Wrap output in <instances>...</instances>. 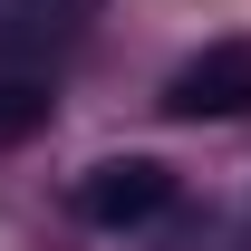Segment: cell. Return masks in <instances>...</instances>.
I'll list each match as a JSON object with an SVG mask.
<instances>
[{
	"label": "cell",
	"instance_id": "cell-1",
	"mask_svg": "<svg viewBox=\"0 0 251 251\" xmlns=\"http://www.w3.org/2000/svg\"><path fill=\"white\" fill-rule=\"evenodd\" d=\"M77 213L97 232H135V222H164L174 213V174L155 155H116V164H87L77 174Z\"/></svg>",
	"mask_w": 251,
	"mask_h": 251
},
{
	"label": "cell",
	"instance_id": "cell-2",
	"mask_svg": "<svg viewBox=\"0 0 251 251\" xmlns=\"http://www.w3.org/2000/svg\"><path fill=\"white\" fill-rule=\"evenodd\" d=\"M242 106H251V49L242 39H213L203 58H184L174 77H164V116H184V126L242 116Z\"/></svg>",
	"mask_w": 251,
	"mask_h": 251
},
{
	"label": "cell",
	"instance_id": "cell-3",
	"mask_svg": "<svg viewBox=\"0 0 251 251\" xmlns=\"http://www.w3.org/2000/svg\"><path fill=\"white\" fill-rule=\"evenodd\" d=\"M39 116H49V87H29V77H0V145H20Z\"/></svg>",
	"mask_w": 251,
	"mask_h": 251
}]
</instances>
